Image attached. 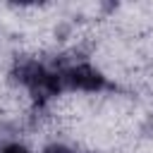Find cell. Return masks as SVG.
<instances>
[{"label":"cell","mask_w":153,"mask_h":153,"mask_svg":"<svg viewBox=\"0 0 153 153\" xmlns=\"http://www.w3.org/2000/svg\"><path fill=\"white\" fill-rule=\"evenodd\" d=\"M41 153H74V146L62 139H50L41 146Z\"/></svg>","instance_id":"cell-3"},{"label":"cell","mask_w":153,"mask_h":153,"mask_svg":"<svg viewBox=\"0 0 153 153\" xmlns=\"http://www.w3.org/2000/svg\"><path fill=\"white\" fill-rule=\"evenodd\" d=\"M65 76V88L67 93H86V96H103L105 91H112L115 86L110 84L108 74L96 67L93 62H84L76 65L67 72H62Z\"/></svg>","instance_id":"cell-1"},{"label":"cell","mask_w":153,"mask_h":153,"mask_svg":"<svg viewBox=\"0 0 153 153\" xmlns=\"http://www.w3.org/2000/svg\"><path fill=\"white\" fill-rule=\"evenodd\" d=\"M136 134L143 139V141H153V110L143 112L136 122Z\"/></svg>","instance_id":"cell-2"},{"label":"cell","mask_w":153,"mask_h":153,"mask_svg":"<svg viewBox=\"0 0 153 153\" xmlns=\"http://www.w3.org/2000/svg\"><path fill=\"white\" fill-rule=\"evenodd\" d=\"M74 153H96V151H91L86 146H74Z\"/></svg>","instance_id":"cell-5"},{"label":"cell","mask_w":153,"mask_h":153,"mask_svg":"<svg viewBox=\"0 0 153 153\" xmlns=\"http://www.w3.org/2000/svg\"><path fill=\"white\" fill-rule=\"evenodd\" d=\"M0 153H33V148H31L24 139H19V141H12V143L2 146V148H0Z\"/></svg>","instance_id":"cell-4"}]
</instances>
